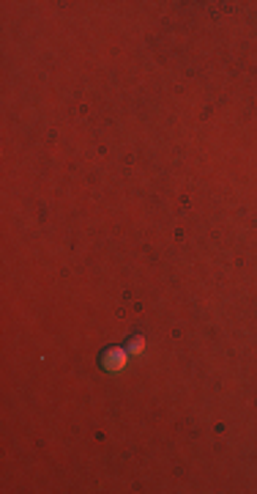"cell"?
<instances>
[{"label": "cell", "instance_id": "cell-1", "mask_svg": "<svg viewBox=\"0 0 257 494\" xmlns=\"http://www.w3.org/2000/svg\"><path fill=\"white\" fill-rule=\"evenodd\" d=\"M128 360V351L126 349H120V346H112L104 351V357H101V368H107V371H120L126 365Z\"/></svg>", "mask_w": 257, "mask_h": 494}, {"label": "cell", "instance_id": "cell-2", "mask_svg": "<svg viewBox=\"0 0 257 494\" xmlns=\"http://www.w3.org/2000/svg\"><path fill=\"white\" fill-rule=\"evenodd\" d=\"M142 346H145V341H142V338H134V341H132V351H134V354H137V351H142Z\"/></svg>", "mask_w": 257, "mask_h": 494}]
</instances>
